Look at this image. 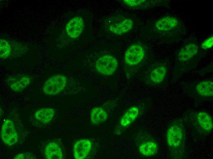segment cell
Masks as SVG:
<instances>
[{"label":"cell","mask_w":213,"mask_h":159,"mask_svg":"<svg viewBox=\"0 0 213 159\" xmlns=\"http://www.w3.org/2000/svg\"><path fill=\"white\" fill-rule=\"evenodd\" d=\"M107 23L108 29L112 33L118 35L128 32L132 29L133 25L132 19L121 16L110 18Z\"/></svg>","instance_id":"7a4b0ae2"},{"label":"cell","mask_w":213,"mask_h":159,"mask_svg":"<svg viewBox=\"0 0 213 159\" xmlns=\"http://www.w3.org/2000/svg\"><path fill=\"white\" fill-rule=\"evenodd\" d=\"M213 36L212 35L205 39L201 44V47L204 50H207L212 47Z\"/></svg>","instance_id":"7402d4cb"},{"label":"cell","mask_w":213,"mask_h":159,"mask_svg":"<svg viewBox=\"0 0 213 159\" xmlns=\"http://www.w3.org/2000/svg\"><path fill=\"white\" fill-rule=\"evenodd\" d=\"M140 110L136 106L129 109L123 115L118 125L117 134H121L140 116Z\"/></svg>","instance_id":"9c48e42d"},{"label":"cell","mask_w":213,"mask_h":159,"mask_svg":"<svg viewBox=\"0 0 213 159\" xmlns=\"http://www.w3.org/2000/svg\"><path fill=\"white\" fill-rule=\"evenodd\" d=\"M11 48L8 42L1 39L0 40V56L1 57L6 58L10 55Z\"/></svg>","instance_id":"ffe728a7"},{"label":"cell","mask_w":213,"mask_h":159,"mask_svg":"<svg viewBox=\"0 0 213 159\" xmlns=\"http://www.w3.org/2000/svg\"><path fill=\"white\" fill-rule=\"evenodd\" d=\"M44 154L47 159H62V152L59 145L56 142H50L46 146Z\"/></svg>","instance_id":"9a60e30c"},{"label":"cell","mask_w":213,"mask_h":159,"mask_svg":"<svg viewBox=\"0 0 213 159\" xmlns=\"http://www.w3.org/2000/svg\"><path fill=\"white\" fill-rule=\"evenodd\" d=\"M197 92L200 95L205 97H211L213 95V83L210 80L200 82L196 87Z\"/></svg>","instance_id":"ac0fdd59"},{"label":"cell","mask_w":213,"mask_h":159,"mask_svg":"<svg viewBox=\"0 0 213 159\" xmlns=\"http://www.w3.org/2000/svg\"><path fill=\"white\" fill-rule=\"evenodd\" d=\"M84 22L82 18L76 17L70 20L66 26V31L68 35L73 39L78 37L84 29Z\"/></svg>","instance_id":"8fae6325"},{"label":"cell","mask_w":213,"mask_h":159,"mask_svg":"<svg viewBox=\"0 0 213 159\" xmlns=\"http://www.w3.org/2000/svg\"><path fill=\"white\" fill-rule=\"evenodd\" d=\"M145 1L143 0H124V2L127 5L130 6H138L143 3Z\"/></svg>","instance_id":"603a6c76"},{"label":"cell","mask_w":213,"mask_h":159,"mask_svg":"<svg viewBox=\"0 0 213 159\" xmlns=\"http://www.w3.org/2000/svg\"><path fill=\"white\" fill-rule=\"evenodd\" d=\"M92 143L88 139H83L77 141L73 146L74 157L76 159H84L87 157L90 152Z\"/></svg>","instance_id":"7c38bea8"},{"label":"cell","mask_w":213,"mask_h":159,"mask_svg":"<svg viewBox=\"0 0 213 159\" xmlns=\"http://www.w3.org/2000/svg\"><path fill=\"white\" fill-rule=\"evenodd\" d=\"M178 21L176 17L170 16L163 17L155 23V26L157 30L161 31H167L177 27Z\"/></svg>","instance_id":"4fadbf2b"},{"label":"cell","mask_w":213,"mask_h":159,"mask_svg":"<svg viewBox=\"0 0 213 159\" xmlns=\"http://www.w3.org/2000/svg\"><path fill=\"white\" fill-rule=\"evenodd\" d=\"M193 126L202 133H208L213 128L212 119L210 115L204 111L198 113L192 119Z\"/></svg>","instance_id":"52a82bcc"},{"label":"cell","mask_w":213,"mask_h":159,"mask_svg":"<svg viewBox=\"0 0 213 159\" xmlns=\"http://www.w3.org/2000/svg\"><path fill=\"white\" fill-rule=\"evenodd\" d=\"M167 68L165 66H160L154 68L150 74L151 81L155 84H159L163 81L167 73Z\"/></svg>","instance_id":"d6986e66"},{"label":"cell","mask_w":213,"mask_h":159,"mask_svg":"<svg viewBox=\"0 0 213 159\" xmlns=\"http://www.w3.org/2000/svg\"><path fill=\"white\" fill-rule=\"evenodd\" d=\"M108 118L106 111L101 107L93 108L90 113V120L92 123L97 125L105 122Z\"/></svg>","instance_id":"2e32d148"},{"label":"cell","mask_w":213,"mask_h":159,"mask_svg":"<svg viewBox=\"0 0 213 159\" xmlns=\"http://www.w3.org/2000/svg\"><path fill=\"white\" fill-rule=\"evenodd\" d=\"M145 52L143 47L138 44H133L127 49L124 56L125 61L130 65L140 63L144 59Z\"/></svg>","instance_id":"ba28073f"},{"label":"cell","mask_w":213,"mask_h":159,"mask_svg":"<svg viewBox=\"0 0 213 159\" xmlns=\"http://www.w3.org/2000/svg\"><path fill=\"white\" fill-rule=\"evenodd\" d=\"M1 137L2 141L8 146H12L17 143L18 136L14 125L9 119L3 121L1 131Z\"/></svg>","instance_id":"8992f818"},{"label":"cell","mask_w":213,"mask_h":159,"mask_svg":"<svg viewBox=\"0 0 213 159\" xmlns=\"http://www.w3.org/2000/svg\"><path fill=\"white\" fill-rule=\"evenodd\" d=\"M14 159H36L37 157L32 153L29 152L19 153L15 156Z\"/></svg>","instance_id":"44dd1931"},{"label":"cell","mask_w":213,"mask_h":159,"mask_svg":"<svg viewBox=\"0 0 213 159\" xmlns=\"http://www.w3.org/2000/svg\"><path fill=\"white\" fill-rule=\"evenodd\" d=\"M166 142L170 154L173 158H181L185 154L186 134L182 120L178 119L172 121L166 132Z\"/></svg>","instance_id":"6da1fadb"},{"label":"cell","mask_w":213,"mask_h":159,"mask_svg":"<svg viewBox=\"0 0 213 159\" xmlns=\"http://www.w3.org/2000/svg\"><path fill=\"white\" fill-rule=\"evenodd\" d=\"M198 50V47L195 43H188L179 50L178 54V59L183 62L189 61L197 54Z\"/></svg>","instance_id":"5bb4252c"},{"label":"cell","mask_w":213,"mask_h":159,"mask_svg":"<svg viewBox=\"0 0 213 159\" xmlns=\"http://www.w3.org/2000/svg\"><path fill=\"white\" fill-rule=\"evenodd\" d=\"M54 113L55 111L52 108H42L36 111L35 113V117L39 122L46 124L51 120Z\"/></svg>","instance_id":"e0dca14e"},{"label":"cell","mask_w":213,"mask_h":159,"mask_svg":"<svg viewBox=\"0 0 213 159\" xmlns=\"http://www.w3.org/2000/svg\"><path fill=\"white\" fill-rule=\"evenodd\" d=\"M31 81L29 76L23 74L10 76L6 80V82L9 87L16 92L24 89L30 84Z\"/></svg>","instance_id":"30bf717a"},{"label":"cell","mask_w":213,"mask_h":159,"mask_svg":"<svg viewBox=\"0 0 213 159\" xmlns=\"http://www.w3.org/2000/svg\"><path fill=\"white\" fill-rule=\"evenodd\" d=\"M140 140L137 143V147L140 153L145 157H150L155 155L159 150L158 144L150 135L142 134L140 136Z\"/></svg>","instance_id":"277c9868"},{"label":"cell","mask_w":213,"mask_h":159,"mask_svg":"<svg viewBox=\"0 0 213 159\" xmlns=\"http://www.w3.org/2000/svg\"><path fill=\"white\" fill-rule=\"evenodd\" d=\"M118 66L117 60L109 54L103 55L96 61L95 67L97 71L101 74L110 76L113 74Z\"/></svg>","instance_id":"5b68a950"},{"label":"cell","mask_w":213,"mask_h":159,"mask_svg":"<svg viewBox=\"0 0 213 159\" xmlns=\"http://www.w3.org/2000/svg\"><path fill=\"white\" fill-rule=\"evenodd\" d=\"M67 83L66 77L62 74L53 75L45 83L43 88L44 94L48 95L57 94L65 88Z\"/></svg>","instance_id":"3957f363"}]
</instances>
